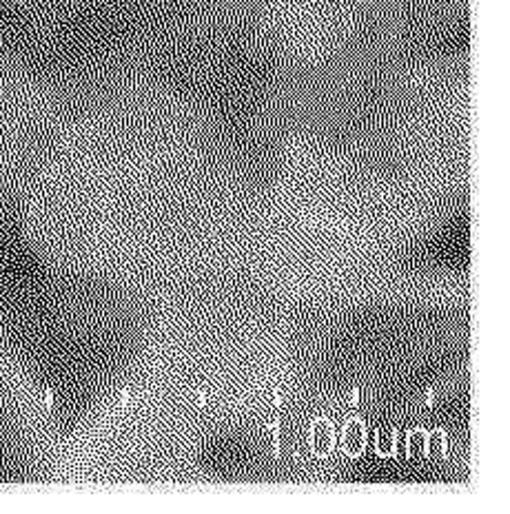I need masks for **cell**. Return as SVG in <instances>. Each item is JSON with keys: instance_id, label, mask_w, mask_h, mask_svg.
<instances>
[{"instance_id": "obj_6", "label": "cell", "mask_w": 510, "mask_h": 514, "mask_svg": "<svg viewBox=\"0 0 510 514\" xmlns=\"http://www.w3.org/2000/svg\"><path fill=\"white\" fill-rule=\"evenodd\" d=\"M435 404V393L433 390H428L426 393V406H433Z\"/></svg>"}, {"instance_id": "obj_7", "label": "cell", "mask_w": 510, "mask_h": 514, "mask_svg": "<svg viewBox=\"0 0 510 514\" xmlns=\"http://www.w3.org/2000/svg\"><path fill=\"white\" fill-rule=\"evenodd\" d=\"M357 397H360V390L355 388V390H353V395H350V406H357V401H360Z\"/></svg>"}, {"instance_id": "obj_2", "label": "cell", "mask_w": 510, "mask_h": 514, "mask_svg": "<svg viewBox=\"0 0 510 514\" xmlns=\"http://www.w3.org/2000/svg\"><path fill=\"white\" fill-rule=\"evenodd\" d=\"M336 426L326 417H317L311 424V448L317 457H326L336 448Z\"/></svg>"}, {"instance_id": "obj_1", "label": "cell", "mask_w": 510, "mask_h": 514, "mask_svg": "<svg viewBox=\"0 0 510 514\" xmlns=\"http://www.w3.org/2000/svg\"><path fill=\"white\" fill-rule=\"evenodd\" d=\"M340 448L350 459L362 457L364 448H366V424L362 417H348L344 422L342 435H340Z\"/></svg>"}, {"instance_id": "obj_5", "label": "cell", "mask_w": 510, "mask_h": 514, "mask_svg": "<svg viewBox=\"0 0 510 514\" xmlns=\"http://www.w3.org/2000/svg\"><path fill=\"white\" fill-rule=\"evenodd\" d=\"M449 435L439 428L426 435V457L433 459H446L449 457Z\"/></svg>"}, {"instance_id": "obj_3", "label": "cell", "mask_w": 510, "mask_h": 514, "mask_svg": "<svg viewBox=\"0 0 510 514\" xmlns=\"http://www.w3.org/2000/svg\"><path fill=\"white\" fill-rule=\"evenodd\" d=\"M426 435H428V432L422 430V428L406 432V437L402 439V453H404V457H408V459L426 457Z\"/></svg>"}, {"instance_id": "obj_8", "label": "cell", "mask_w": 510, "mask_h": 514, "mask_svg": "<svg viewBox=\"0 0 510 514\" xmlns=\"http://www.w3.org/2000/svg\"><path fill=\"white\" fill-rule=\"evenodd\" d=\"M198 404H200V406H204V404H206V397H204V395H200V397H198Z\"/></svg>"}, {"instance_id": "obj_4", "label": "cell", "mask_w": 510, "mask_h": 514, "mask_svg": "<svg viewBox=\"0 0 510 514\" xmlns=\"http://www.w3.org/2000/svg\"><path fill=\"white\" fill-rule=\"evenodd\" d=\"M375 448L379 457H397V453H402V439L397 435V430H377Z\"/></svg>"}]
</instances>
